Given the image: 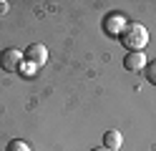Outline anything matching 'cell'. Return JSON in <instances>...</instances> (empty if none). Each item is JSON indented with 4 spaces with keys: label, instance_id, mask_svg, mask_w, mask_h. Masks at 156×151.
Here are the masks:
<instances>
[{
    "label": "cell",
    "instance_id": "obj_7",
    "mask_svg": "<svg viewBox=\"0 0 156 151\" xmlns=\"http://www.w3.org/2000/svg\"><path fill=\"white\" fill-rule=\"evenodd\" d=\"M5 151H30V146H28L23 138H13V141H8Z\"/></svg>",
    "mask_w": 156,
    "mask_h": 151
},
{
    "label": "cell",
    "instance_id": "obj_2",
    "mask_svg": "<svg viewBox=\"0 0 156 151\" xmlns=\"http://www.w3.org/2000/svg\"><path fill=\"white\" fill-rule=\"evenodd\" d=\"M23 53L18 48H5V50H0V68L5 70V73H15V70H20L23 66Z\"/></svg>",
    "mask_w": 156,
    "mask_h": 151
},
{
    "label": "cell",
    "instance_id": "obj_5",
    "mask_svg": "<svg viewBox=\"0 0 156 151\" xmlns=\"http://www.w3.org/2000/svg\"><path fill=\"white\" fill-rule=\"evenodd\" d=\"M103 30H106L108 35H119V38H121V33L126 30V20H123V15H119V13L106 15V20H103Z\"/></svg>",
    "mask_w": 156,
    "mask_h": 151
},
{
    "label": "cell",
    "instance_id": "obj_8",
    "mask_svg": "<svg viewBox=\"0 0 156 151\" xmlns=\"http://www.w3.org/2000/svg\"><path fill=\"white\" fill-rule=\"evenodd\" d=\"M144 73H146V78H149V83L156 86V60H151V63L144 68Z\"/></svg>",
    "mask_w": 156,
    "mask_h": 151
},
{
    "label": "cell",
    "instance_id": "obj_6",
    "mask_svg": "<svg viewBox=\"0 0 156 151\" xmlns=\"http://www.w3.org/2000/svg\"><path fill=\"white\" fill-rule=\"evenodd\" d=\"M121 144H123V136H121V131H106L103 134V144L101 146H106L108 151H119L121 149Z\"/></svg>",
    "mask_w": 156,
    "mask_h": 151
},
{
    "label": "cell",
    "instance_id": "obj_10",
    "mask_svg": "<svg viewBox=\"0 0 156 151\" xmlns=\"http://www.w3.org/2000/svg\"><path fill=\"white\" fill-rule=\"evenodd\" d=\"M8 10V3H0V13H5Z\"/></svg>",
    "mask_w": 156,
    "mask_h": 151
},
{
    "label": "cell",
    "instance_id": "obj_9",
    "mask_svg": "<svg viewBox=\"0 0 156 151\" xmlns=\"http://www.w3.org/2000/svg\"><path fill=\"white\" fill-rule=\"evenodd\" d=\"M91 151H108V149H106V146H93Z\"/></svg>",
    "mask_w": 156,
    "mask_h": 151
},
{
    "label": "cell",
    "instance_id": "obj_4",
    "mask_svg": "<svg viewBox=\"0 0 156 151\" xmlns=\"http://www.w3.org/2000/svg\"><path fill=\"white\" fill-rule=\"evenodd\" d=\"M146 66H149V60H146L144 50H136V53H126L123 56V68L131 70V73H139V70H144Z\"/></svg>",
    "mask_w": 156,
    "mask_h": 151
},
{
    "label": "cell",
    "instance_id": "obj_3",
    "mask_svg": "<svg viewBox=\"0 0 156 151\" xmlns=\"http://www.w3.org/2000/svg\"><path fill=\"white\" fill-rule=\"evenodd\" d=\"M23 58H25V63H28V66H33V68H43V66L48 63V48H45L43 43H30V45L25 48Z\"/></svg>",
    "mask_w": 156,
    "mask_h": 151
},
{
    "label": "cell",
    "instance_id": "obj_1",
    "mask_svg": "<svg viewBox=\"0 0 156 151\" xmlns=\"http://www.w3.org/2000/svg\"><path fill=\"white\" fill-rule=\"evenodd\" d=\"M121 45L129 50V53H136V50H144L149 45V30L141 23H126V30L121 33Z\"/></svg>",
    "mask_w": 156,
    "mask_h": 151
}]
</instances>
